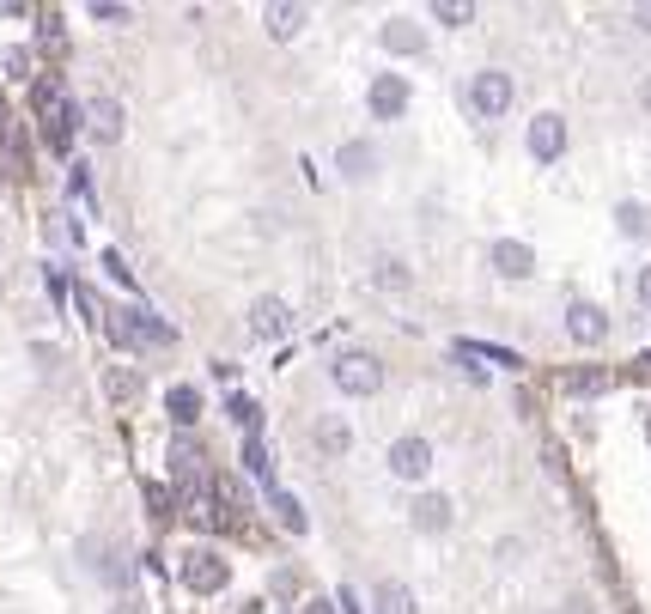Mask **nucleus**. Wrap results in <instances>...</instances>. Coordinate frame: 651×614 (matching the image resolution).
I'll return each instance as SVG.
<instances>
[{"instance_id":"nucleus-9","label":"nucleus","mask_w":651,"mask_h":614,"mask_svg":"<svg viewBox=\"0 0 651 614\" xmlns=\"http://www.w3.org/2000/svg\"><path fill=\"white\" fill-rule=\"evenodd\" d=\"M487 262H493V274H505V280H530V274H536V250L518 244V238H499V244L487 250Z\"/></svg>"},{"instance_id":"nucleus-11","label":"nucleus","mask_w":651,"mask_h":614,"mask_svg":"<svg viewBox=\"0 0 651 614\" xmlns=\"http://www.w3.org/2000/svg\"><path fill=\"white\" fill-rule=\"evenodd\" d=\"M408 523H414L420 535H445V529H451V499H445V493H420V499L408 505Z\"/></svg>"},{"instance_id":"nucleus-28","label":"nucleus","mask_w":651,"mask_h":614,"mask_svg":"<svg viewBox=\"0 0 651 614\" xmlns=\"http://www.w3.org/2000/svg\"><path fill=\"white\" fill-rule=\"evenodd\" d=\"M104 390H110L116 402H134V390H140V377H134V371H110V377H104Z\"/></svg>"},{"instance_id":"nucleus-2","label":"nucleus","mask_w":651,"mask_h":614,"mask_svg":"<svg viewBox=\"0 0 651 614\" xmlns=\"http://www.w3.org/2000/svg\"><path fill=\"white\" fill-rule=\"evenodd\" d=\"M329 377H335V390H341V396H378V390H384V359L353 347V353H335Z\"/></svg>"},{"instance_id":"nucleus-18","label":"nucleus","mask_w":651,"mask_h":614,"mask_svg":"<svg viewBox=\"0 0 651 614\" xmlns=\"http://www.w3.org/2000/svg\"><path fill=\"white\" fill-rule=\"evenodd\" d=\"M372 608H378V614H420V608H414V590H408L402 578H384V584L372 590Z\"/></svg>"},{"instance_id":"nucleus-25","label":"nucleus","mask_w":651,"mask_h":614,"mask_svg":"<svg viewBox=\"0 0 651 614\" xmlns=\"http://www.w3.org/2000/svg\"><path fill=\"white\" fill-rule=\"evenodd\" d=\"M213 499H226L232 511H250V493H244L238 475H213Z\"/></svg>"},{"instance_id":"nucleus-14","label":"nucleus","mask_w":651,"mask_h":614,"mask_svg":"<svg viewBox=\"0 0 651 614\" xmlns=\"http://www.w3.org/2000/svg\"><path fill=\"white\" fill-rule=\"evenodd\" d=\"M201 463H207L201 444H195L189 432H177V438H171V475H177V481H189V487H201Z\"/></svg>"},{"instance_id":"nucleus-20","label":"nucleus","mask_w":651,"mask_h":614,"mask_svg":"<svg viewBox=\"0 0 651 614\" xmlns=\"http://www.w3.org/2000/svg\"><path fill=\"white\" fill-rule=\"evenodd\" d=\"M268 499H274V523H280L286 535H305V529H311V517H305V505H299L293 493H280V487H274Z\"/></svg>"},{"instance_id":"nucleus-15","label":"nucleus","mask_w":651,"mask_h":614,"mask_svg":"<svg viewBox=\"0 0 651 614\" xmlns=\"http://www.w3.org/2000/svg\"><path fill=\"white\" fill-rule=\"evenodd\" d=\"M86 128H92L98 140H122V104H116L110 92H98V98L86 104Z\"/></svg>"},{"instance_id":"nucleus-37","label":"nucleus","mask_w":651,"mask_h":614,"mask_svg":"<svg viewBox=\"0 0 651 614\" xmlns=\"http://www.w3.org/2000/svg\"><path fill=\"white\" fill-rule=\"evenodd\" d=\"M633 19H639V25H645V31H651V7H639V13H633Z\"/></svg>"},{"instance_id":"nucleus-7","label":"nucleus","mask_w":651,"mask_h":614,"mask_svg":"<svg viewBox=\"0 0 651 614\" xmlns=\"http://www.w3.org/2000/svg\"><path fill=\"white\" fill-rule=\"evenodd\" d=\"M560 152H566V122H560L554 110H542V116L530 122V159H536V165H554Z\"/></svg>"},{"instance_id":"nucleus-40","label":"nucleus","mask_w":651,"mask_h":614,"mask_svg":"<svg viewBox=\"0 0 651 614\" xmlns=\"http://www.w3.org/2000/svg\"><path fill=\"white\" fill-rule=\"evenodd\" d=\"M110 614H140V608H134V602H122V608H110Z\"/></svg>"},{"instance_id":"nucleus-23","label":"nucleus","mask_w":651,"mask_h":614,"mask_svg":"<svg viewBox=\"0 0 651 614\" xmlns=\"http://www.w3.org/2000/svg\"><path fill=\"white\" fill-rule=\"evenodd\" d=\"M347 444H353L347 420H323V426H317V450H323V456H347Z\"/></svg>"},{"instance_id":"nucleus-38","label":"nucleus","mask_w":651,"mask_h":614,"mask_svg":"<svg viewBox=\"0 0 651 614\" xmlns=\"http://www.w3.org/2000/svg\"><path fill=\"white\" fill-rule=\"evenodd\" d=\"M639 104H645V110H651V80H645V86H639Z\"/></svg>"},{"instance_id":"nucleus-12","label":"nucleus","mask_w":651,"mask_h":614,"mask_svg":"<svg viewBox=\"0 0 651 614\" xmlns=\"http://www.w3.org/2000/svg\"><path fill=\"white\" fill-rule=\"evenodd\" d=\"M305 7H299V0H274V7H262V31L274 37V43H286V37H299L305 31Z\"/></svg>"},{"instance_id":"nucleus-5","label":"nucleus","mask_w":651,"mask_h":614,"mask_svg":"<svg viewBox=\"0 0 651 614\" xmlns=\"http://www.w3.org/2000/svg\"><path fill=\"white\" fill-rule=\"evenodd\" d=\"M390 475H396V481H426V475H432V444H426L420 432H408V438L390 444Z\"/></svg>"},{"instance_id":"nucleus-35","label":"nucleus","mask_w":651,"mask_h":614,"mask_svg":"<svg viewBox=\"0 0 651 614\" xmlns=\"http://www.w3.org/2000/svg\"><path fill=\"white\" fill-rule=\"evenodd\" d=\"M147 505H153L159 517H171V499H165V487H147Z\"/></svg>"},{"instance_id":"nucleus-33","label":"nucleus","mask_w":651,"mask_h":614,"mask_svg":"<svg viewBox=\"0 0 651 614\" xmlns=\"http://www.w3.org/2000/svg\"><path fill=\"white\" fill-rule=\"evenodd\" d=\"M293 590H299V572L280 566V572H274V596H293Z\"/></svg>"},{"instance_id":"nucleus-31","label":"nucleus","mask_w":651,"mask_h":614,"mask_svg":"<svg viewBox=\"0 0 651 614\" xmlns=\"http://www.w3.org/2000/svg\"><path fill=\"white\" fill-rule=\"evenodd\" d=\"M92 19H104V25H128V7H116V0H98Z\"/></svg>"},{"instance_id":"nucleus-29","label":"nucleus","mask_w":651,"mask_h":614,"mask_svg":"<svg viewBox=\"0 0 651 614\" xmlns=\"http://www.w3.org/2000/svg\"><path fill=\"white\" fill-rule=\"evenodd\" d=\"M232 420H238V426H244V438H250L262 414H256V402H250V396H232Z\"/></svg>"},{"instance_id":"nucleus-4","label":"nucleus","mask_w":651,"mask_h":614,"mask_svg":"<svg viewBox=\"0 0 651 614\" xmlns=\"http://www.w3.org/2000/svg\"><path fill=\"white\" fill-rule=\"evenodd\" d=\"M183 584H189L195 596H220V590L232 584V566L213 554V548H195V554H183Z\"/></svg>"},{"instance_id":"nucleus-24","label":"nucleus","mask_w":651,"mask_h":614,"mask_svg":"<svg viewBox=\"0 0 651 614\" xmlns=\"http://www.w3.org/2000/svg\"><path fill=\"white\" fill-rule=\"evenodd\" d=\"M244 469H250L256 481H274V456H268V444H262L256 432L244 438Z\"/></svg>"},{"instance_id":"nucleus-1","label":"nucleus","mask_w":651,"mask_h":614,"mask_svg":"<svg viewBox=\"0 0 651 614\" xmlns=\"http://www.w3.org/2000/svg\"><path fill=\"white\" fill-rule=\"evenodd\" d=\"M31 104H37V122H43V134H49V146H74V134H80V122H86V104H74L67 98V86L55 80V73H43V80H31Z\"/></svg>"},{"instance_id":"nucleus-39","label":"nucleus","mask_w":651,"mask_h":614,"mask_svg":"<svg viewBox=\"0 0 651 614\" xmlns=\"http://www.w3.org/2000/svg\"><path fill=\"white\" fill-rule=\"evenodd\" d=\"M305 614H329V602H311V608H305Z\"/></svg>"},{"instance_id":"nucleus-17","label":"nucleus","mask_w":651,"mask_h":614,"mask_svg":"<svg viewBox=\"0 0 651 614\" xmlns=\"http://www.w3.org/2000/svg\"><path fill=\"white\" fill-rule=\"evenodd\" d=\"M384 49H390V55H420V49H426V31H420L414 19H390V25H384Z\"/></svg>"},{"instance_id":"nucleus-41","label":"nucleus","mask_w":651,"mask_h":614,"mask_svg":"<svg viewBox=\"0 0 651 614\" xmlns=\"http://www.w3.org/2000/svg\"><path fill=\"white\" fill-rule=\"evenodd\" d=\"M256 608H262V602H244V608H238V614H256Z\"/></svg>"},{"instance_id":"nucleus-34","label":"nucleus","mask_w":651,"mask_h":614,"mask_svg":"<svg viewBox=\"0 0 651 614\" xmlns=\"http://www.w3.org/2000/svg\"><path fill=\"white\" fill-rule=\"evenodd\" d=\"M378 286H408V274H402V262H384V268H378Z\"/></svg>"},{"instance_id":"nucleus-3","label":"nucleus","mask_w":651,"mask_h":614,"mask_svg":"<svg viewBox=\"0 0 651 614\" xmlns=\"http://www.w3.org/2000/svg\"><path fill=\"white\" fill-rule=\"evenodd\" d=\"M469 110L481 122H499L505 110H512V73H499V67H481L475 80H469Z\"/></svg>"},{"instance_id":"nucleus-19","label":"nucleus","mask_w":651,"mask_h":614,"mask_svg":"<svg viewBox=\"0 0 651 614\" xmlns=\"http://www.w3.org/2000/svg\"><path fill=\"white\" fill-rule=\"evenodd\" d=\"M104 329H110V341H116L122 353H140V347H147V341H140V323H134V304H128V311H110Z\"/></svg>"},{"instance_id":"nucleus-22","label":"nucleus","mask_w":651,"mask_h":614,"mask_svg":"<svg viewBox=\"0 0 651 614\" xmlns=\"http://www.w3.org/2000/svg\"><path fill=\"white\" fill-rule=\"evenodd\" d=\"M220 499H213V487H189V499H183V511H189V523H201V529H213L220 523V511H213Z\"/></svg>"},{"instance_id":"nucleus-16","label":"nucleus","mask_w":651,"mask_h":614,"mask_svg":"<svg viewBox=\"0 0 651 614\" xmlns=\"http://www.w3.org/2000/svg\"><path fill=\"white\" fill-rule=\"evenodd\" d=\"M165 414H171L177 432H189V426L201 420V390H195V383H177V390L165 396Z\"/></svg>"},{"instance_id":"nucleus-36","label":"nucleus","mask_w":651,"mask_h":614,"mask_svg":"<svg viewBox=\"0 0 651 614\" xmlns=\"http://www.w3.org/2000/svg\"><path fill=\"white\" fill-rule=\"evenodd\" d=\"M633 292H639V304L651 311V268H639V286H633Z\"/></svg>"},{"instance_id":"nucleus-32","label":"nucleus","mask_w":651,"mask_h":614,"mask_svg":"<svg viewBox=\"0 0 651 614\" xmlns=\"http://www.w3.org/2000/svg\"><path fill=\"white\" fill-rule=\"evenodd\" d=\"M0 61H7V73H13V80H25V73H31V55H25V49H7Z\"/></svg>"},{"instance_id":"nucleus-10","label":"nucleus","mask_w":651,"mask_h":614,"mask_svg":"<svg viewBox=\"0 0 651 614\" xmlns=\"http://www.w3.org/2000/svg\"><path fill=\"white\" fill-rule=\"evenodd\" d=\"M335 171H341L347 183H366V177H378V146H372V140H341V152H335Z\"/></svg>"},{"instance_id":"nucleus-8","label":"nucleus","mask_w":651,"mask_h":614,"mask_svg":"<svg viewBox=\"0 0 651 614\" xmlns=\"http://www.w3.org/2000/svg\"><path fill=\"white\" fill-rule=\"evenodd\" d=\"M366 104H372L378 122H396V116L408 110V80H402V73H378L372 92H366Z\"/></svg>"},{"instance_id":"nucleus-13","label":"nucleus","mask_w":651,"mask_h":614,"mask_svg":"<svg viewBox=\"0 0 651 614\" xmlns=\"http://www.w3.org/2000/svg\"><path fill=\"white\" fill-rule=\"evenodd\" d=\"M250 329H256L262 341H280L286 329H293V311H286L280 298H256V304H250Z\"/></svg>"},{"instance_id":"nucleus-6","label":"nucleus","mask_w":651,"mask_h":614,"mask_svg":"<svg viewBox=\"0 0 651 614\" xmlns=\"http://www.w3.org/2000/svg\"><path fill=\"white\" fill-rule=\"evenodd\" d=\"M566 335H572L578 347H603V341H609V317L597 311L591 298H572V304H566Z\"/></svg>"},{"instance_id":"nucleus-27","label":"nucleus","mask_w":651,"mask_h":614,"mask_svg":"<svg viewBox=\"0 0 651 614\" xmlns=\"http://www.w3.org/2000/svg\"><path fill=\"white\" fill-rule=\"evenodd\" d=\"M432 19H439V25H469L475 7H469V0H439V7H432Z\"/></svg>"},{"instance_id":"nucleus-21","label":"nucleus","mask_w":651,"mask_h":614,"mask_svg":"<svg viewBox=\"0 0 651 614\" xmlns=\"http://www.w3.org/2000/svg\"><path fill=\"white\" fill-rule=\"evenodd\" d=\"M615 232H621V238H645V232H651L645 201H621V207H615Z\"/></svg>"},{"instance_id":"nucleus-30","label":"nucleus","mask_w":651,"mask_h":614,"mask_svg":"<svg viewBox=\"0 0 651 614\" xmlns=\"http://www.w3.org/2000/svg\"><path fill=\"white\" fill-rule=\"evenodd\" d=\"M104 274H110L116 286H134V280H128V262H122V250H104Z\"/></svg>"},{"instance_id":"nucleus-26","label":"nucleus","mask_w":651,"mask_h":614,"mask_svg":"<svg viewBox=\"0 0 651 614\" xmlns=\"http://www.w3.org/2000/svg\"><path fill=\"white\" fill-rule=\"evenodd\" d=\"M566 390H572V396H603V390H609V371H572Z\"/></svg>"},{"instance_id":"nucleus-42","label":"nucleus","mask_w":651,"mask_h":614,"mask_svg":"<svg viewBox=\"0 0 651 614\" xmlns=\"http://www.w3.org/2000/svg\"><path fill=\"white\" fill-rule=\"evenodd\" d=\"M0 128H7V98H0Z\"/></svg>"}]
</instances>
